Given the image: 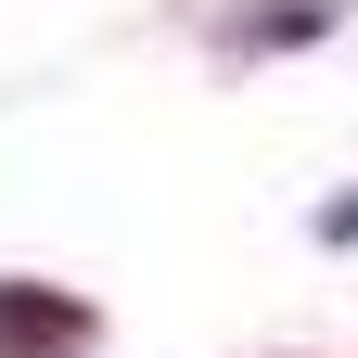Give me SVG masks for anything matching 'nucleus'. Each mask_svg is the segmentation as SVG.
Wrapping results in <instances>:
<instances>
[{
  "label": "nucleus",
  "mask_w": 358,
  "mask_h": 358,
  "mask_svg": "<svg viewBox=\"0 0 358 358\" xmlns=\"http://www.w3.org/2000/svg\"><path fill=\"white\" fill-rule=\"evenodd\" d=\"M345 0H243V13H217V64H268V52H307V38H333Z\"/></svg>",
  "instance_id": "f03ea898"
},
{
  "label": "nucleus",
  "mask_w": 358,
  "mask_h": 358,
  "mask_svg": "<svg viewBox=\"0 0 358 358\" xmlns=\"http://www.w3.org/2000/svg\"><path fill=\"white\" fill-rule=\"evenodd\" d=\"M90 345H103V307H90V294L38 282V268L0 282V358H90Z\"/></svg>",
  "instance_id": "f257e3e1"
},
{
  "label": "nucleus",
  "mask_w": 358,
  "mask_h": 358,
  "mask_svg": "<svg viewBox=\"0 0 358 358\" xmlns=\"http://www.w3.org/2000/svg\"><path fill=\"white\" fill-rule=\"evenodd\" d=\"M307 231H320V243H333V256H358V192H333V205H320V217H307Z\"/></svg>",
  "instance_id": "7ed1b4c3"
}]
</instances>
